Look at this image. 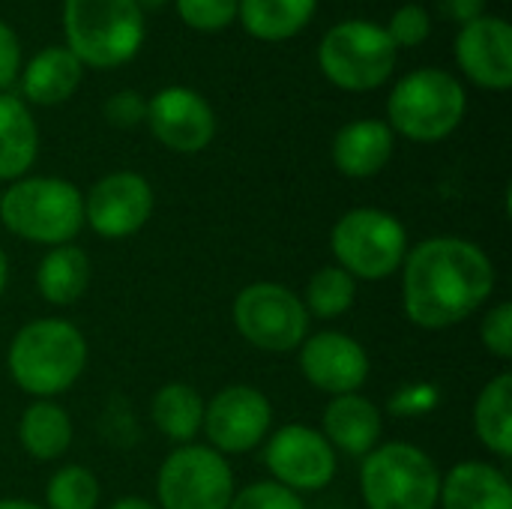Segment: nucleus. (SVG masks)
<instances>
[{
    "label": "nucleus",
    "mask_w": 512,
    "mask_h": 509,
    "mask_svg": "<svg viewBox=\"0 0 512 509\" xmlns=\"http://www.w3.org/2000/svg\"><path fill=\"white\" fill-rule=\"evenodd\" d=\"M396 54L399 48L381 24L354 18L327 30L318 48V63L336 87L366 93L393 75Z\"/></svg>",
    "instance_id": "obj_8"
},
{
    "label": "nucleus",
    "mask_w": 512,
    "mask_h": 509,
    "mask_svg": "<svg viewBox=\"0 0 512 509\" xmlns=\"http://www.w3.org/2000/svg\"><path fill=\"white\" fill-rule=\"evenodd\" d=\"M18 438L21 447L39 459V462H51L57 456H63L72 444V420L69 414L54 405V402H33L21 423H18Z\"/></svg>",
    "instance_id": "obj_26"
},
{
    "label": "nucleus",
    "mask_w": 512,
    "mask_h": 509,
    "mask_svg": "<svg viewBox=\"0 0 512 509\" xmlns=\"http://www.w3.org/2000/svg\"><path fill=\"white\" fill-rule=\"evenodd\" d=\"M405 315L423 330H444L474 315L495 291L489 255L462 237L423 240L402 261Z\"/></svg>",
    "instance_id": "obj_1"
},
{
    "label": "nucleus",
    "mask_w": 512,
    "mask_h": 509,
    "mask_svg": "<svg viewBox=\"0 0 512 509\" xmlns=\"http://www.w3.org/2000/svg\"><path fill=\"white\" fill-rule=\"evenodd\" d=\"M483 345L501 357L510 360L512 357V303H501L495 309H489V315L483 318Z\"/></svg>",
    "instance_id": "obj_33"
},
{
    "label": "nucleus",
    "mask_w": 512,
    "mask_h": 509,
    "mask_svg": "<svg viewBox=\"0 0 512 509\" xmlns=\"http://www.w3.org/2000/svg\"><path fill=\"white\" fill-rule=\"evenodd\" d=\"M153 213V189L135 171L102 177L84 198V222L108 240L129 237L147 225Z\"/></svg>",
    "instance_id": "obj_13"
},
{
    "label": "nucleus",
    "mask_w": 512,
    "mask_h": 509,
    "mask_svg": "<svg viewBox=\"0 0 512 509\" xmlns=\"http://www.w3.org/2000/svg\"><path fill=\"white\" fill-rule=\"evenodd\" d=\"M156 495L162 509H228L234 474L222 453L201 444H183L159 468Z\"/></svg>",
    "instance_id": "obj_10"
},
{
    "label": "nucleus",
    "mask_w": 512,
    "mask_h": 509,
    "mask_svg": "<svg viewBox=\"0 0 512 509\" xmlns=\"http://www.w3.org/2000/svg\"><path fill=\"white\" fill-rule=\"evenodd\" d=\"M177 12L189 27L213 33L237 18V0H177Z\"/></svg>",
    "instance_id": "obj_30"
},
{
    "label": "nucleus",
    "mask_w": 512,
    "mask_h": 509,
    "mask_svg": "<svg viewBox=\"0 0 512 509\" xmlns=\"http://www.w3.org/2000/svg\"><path fill=\"white\" fill-rule=\"evenodd\" d=\"M441 509H512L507 474L486 462H462L441 480Z\"/></svg>",
    "instance_id": "obj_19"
},
{
    "label": "nucleus",
    "mask_w": 512,
    "mask_h": 509,
    "mask_svg": "<svg viewBox=\"0 0 512 509\" xmlns=\"http://www.w3.org/2000/svg\"><path fill=\"white\" fill-rule=\"evenodd\" d=\"M150 414H153L156 429L168 441L183 447V444H192V438L204 426V399L189 384H180V381L177 384H165L153 396Z\"/></svg>",
    "instance_id": "obj_25"
},
{
    "label": "nucleus",
    "mask_w": 512,
    "mask_h": 509,
    "mask_svg": "<svg viewBox=\"0 0 512 509\" xmlns=\"http://www.w3.org/2000/svg\"><path fill=\"white\" fill-rule=\"evenodd\" d=\"M435 6L447 21H456L462 27L486 12V0H435Z\"/></svg>",
    "instance_id": "obj_36"
},
{
    "label": "nucleus",
    "mask_w": 512,
    "mask_h": 509,
    "mask_svg": "<svg viewBox=\"0 0 512 509\" xmlns=\"http://www.w3.org/2000/svg\"><path fill=\"white\" fill-rule=\"evenodd\" d=\"M474 429L486 450L498 459L512 456V375L504 372L492 378L474 405Z\"/></svg>",
    "instance_id": "obj_24"
},
{
    "label": "nucleus",
    "mask_w": 512,
    "mask_h": 509,
    "mask_svg": "<svg viewBox=\"0 0 512 509\" xmlns=\"http://www.w3.org/2000/svg\"><path fill=\"white\" fill-rule=\"evenodd\" d=\"M39 150V129L27 105L0 93V180H21Z\"/></svg>",
    "instance_id": "obj_21"
},
{
    "label": "nucleus",
    "mask_w": 512,
    "mask_h": 509,
    "mask_svg": "<svg viewBox=\"0 0 512 509\" xmlns=\"http://www.w3.org/2000/svg\"><path fill=\"white\" fill-rule=\"evenodd\" d=\"M0 509H45V507H36V504H30V501H18V498H6V501H0Z\"/></svg>",
    "instance_id": "obj_38"
},
{
    "label": "nucleus",
    "mask_w": 512,
    "mask_h": 509,
    "mask_svg": "<svg viewBox=\"0 0 512 509\" xmlns=\"http://www.w3.org/2000/svg\"><path fill=\"white\" fill-rule=\"evenodd\" d=\"M108 509H156L150 501H144V498H120V501H114Z\"/></svg>",
    "instance_id": "obj_37"
},
{
    "label": "nucleus",
    "mask_w": 512,
    "mask_h": 509,
    "mask_svg": "<svg viewBox=\"0 0 512 509\" xmlns=\"http://www.w3.org/2000/svg\"><path fill=\"white\" fill-rule=\"evenodd\" d=\"M318 0H237V18L264 42L297 36L315 15Z\"/></svg>",
    "instance_id": "obj_22"
},
{
    "label": "nucleus",
    "mask_w": 512,
    "mask_h": 509,
    "mask_svg": "<svg viewBox=\"0 0 512 509\" xmlns=\"http://www.w3.org/2000/svg\"><path fill=\"white\" fill-rule=\"evenodd\" d=\"M228 509H306L297 492L279 483H255L231 498Z\"/></svg>",
    "instance_id": "obj_31"
},
{
    "label": "nucleus",
    "mask_w": 512,
    "mask_h": 509,
    "mask_svg": "<svg viewBox=\"0 0 512 509\" xmlns=\"http://www.w3.org/2000/svg\"><path fill=\"white\" fill-rule=\"evenodd\" d=\"M360 492L369 509H435L441 474L420 447L396 441L363 459Z\"/></svg>",
    "instance_id": "obj_6"
},
{
    "label": "nucleus",
    "mask_w": 512,
    "mask_h": 509,
    "mask_svg": "<svg viewBox=\"0 0 512 509\" xmlns=\"http://www.w3.org/2000/svg\"><path fill=\"white\" fill-rule=\"evenodd\" d=\"M21 69V45L9 24L0 21V93H6Z\"/></svg>",
    "instance_id": "obj_35"
},
{
    "label": "nucleus",
    "mask_w": 512,
    "mask_h": 509,
    "mask_svg": "<svg viewBox=\"0 0 512 509\" xmlns=\"http://www.w3.org/2000/svg\"><path fill=\"white\" fill-rule=\"evenodd\" d=\"M0 222L21 240L66 246L84 225V198L69 180L21 177L0 195Z\"/></svg>",
    "instance_id": "obj_4"
},
{
    "label": "nucleus",
    "mask_w": 512,
    "mask_h": 509,
    "mask_svg": "<svg viewBox=\"0 0 512 509\" xmlns=\"http://www.w3.org/2000/svg\"><path fill=\"white\" fill-rule=\"evenodd\" d=\"M147 123L159 144L174 153H198L216 135V117L207 99L189 87H165L147 102Z\"/></svg>",
    "instance_id": "obj_14"
},
{
    "label": "nucleus",
    "mask_w": 512,
    "mask_h": 509,
    "mask_svg": "<svg viewBox=\"0 0 512 509\" xmlns=\"http://www.w3.org/2000/svg\"><path fill=\"white\" fill-rule=\"evenodd\" d=\"M45 504V509H96L99 480L81 465L60 468L45 489Z\"/></svg>",
    "instance_id": "obj_28"
},
{
    "label": "nucleus",
    "mask_w": 512,
    "mask_h": 509,
    "mask_svg": "<svg viewBox=\"0 0 512 509\" xmlns=\"http://www.w3.org/2000/svg\"><path fill=\"white\" fill-rule=\"evenodd\" d=\"M300 369L315 390L345 396L357 393L369 378V354L357 339L327 330L300 345Z\"/></svg>",
    "instance_id": "obj_15"
},
{
    "label": "nucleus",
    "mask_w": 512,
    "mask_h": 509,
    "mask_svg": "<svg viewBox=\"0 0 512 509\" xmlns=\"http://www.w3.org/2000/svg\"><path fill=\"white\" fill-rule=\"evenodd\" d=\"M387 36L393 39L396 48H417L429 39L432 33V18L423 6L417 3H405L393 12L390 24L384 27Z\"/></svg>",
    "instance_id": "obj_29"
},
{
    "label": "nucleus",
    "mask_w": 512,
    "mask_h": 509,
    "mask_svg": "<svg viewBox=\"0 0 512 509\" xmlns=\"http://www.w3.org/2000/svg\"><path fill=\"white\" fill-rule=\"evenodd\" d=\"M456 63L486 90L512 87V27L498 15H480L456 36Z\"/></svg>",
    "instance_id": "obj_16"
},
{
    "label": "nucleus",
    "mask_w": 512,
    "mask_h": 509,
    "mask_svg": "<svg viewBox=\"0 0 512 509\" xmlns=\"http://www.w3.org/2000/svg\"><path fill=\"white\" fill-rule=\"evenodd\" d=\"M465 108L468 96L456 75L444 69H417L393 87L387 99V126L411 141L435 144L459 129Z\"/></svg>",
    "instance_id": "obj_5"
},
{
    "label": "nucleus",
    "mask_w": 512,
    "mask_h": 509,
    "mask_svg": "<svg viewBox=\"0 0 512 509\" xmlns=\"http://www.w3.org/2000/svg\"><path fill=\"white\" fill-rule=\"evenodd\" d=\"M6 279H9V264H6V255L0 249V294L6 291Z\"/></svg>",
    "instance_id": "obj_39"
},
{
    "label": "nucleus",
    "mask_w": 512,
    "mask_h": 509,
    "mask_svg": "<svg viewBox=\"0 0 512 509\" xmlns=\"http://www.w3.org/2000/svg\"><path fill=\"white\" fill-rule=\"evenodd\" d=\"M393 129L384 120H354L333 138V162L345 177H375L393 159Z\"/></svg>",
    "instance_id": "obj_17"
},
{
    "label": "nucleus",
    "mask_w": 512,
    "mask_h": 509,
    "mask_svg": "<svg viewBox=\"0 0 512 509\" xmlns=\"http://www.w3.org/2000/svg\"><path fill=\"white\" fill-rule=\"evenodd\" d=\"M357 297V279L345 273L342 267H321L306 288V312L324 321H333L345 315L354 306Z\"/></svg>",
    "instance_id": "obj_27"
},
{
    "label": "nucleus",
    "mask_w": 512,
    "mask_h": 509,
    "mask_svg": "<svg viewBox=\"0 0 512 509\" xmlns=\"http://www.w3.org/2000/svg\"><path fill=\"white\" fill-rule=\"evenodd\" d=\"M330 246L339 261L336 267L354 279L375 282L393 276L402 267L408 255V231L387 210L357 207L333 225Z\"/></svg>",
    "instance_id": "obj_7"
},
{
    "label": "nucleus",
    "mask_w": 512,
    "mask_h": 509,
    "mask_svg": "<svg viewBox=\"0 0 512 509\" xmlns=\"http://www.w3.org/2000/svg\"><path fill=\"white\" fill-rule=\"evenodd\" d=\"M234 327L249 345L285 354L306 342L309 312L291 288L279 282H255L234 300Z\"/></svg>",
    "instance_id": "obj_9"
},
{
    "label": "nucleus",
    "mask_w": 512,
    "mask_h": 509,
    "mask_svg": "<svg viewBox=\"0 0 512 509\" xmlns=\"http://www.w3.org/2000/svg\"><path fill=\"white\" fill-rule=\"evenodd\" d=\"M87 366V342L69 321L42 318L24 324L9 345L12 381L39 399L66 393Z\"/></svg>",
    "instance_id": "obj_2"
},
{
    "label": "nucleus",
    "mask_w": 512,
    "mask_h": 509,
    "mask_svg": "<svg viewBox=\"0 0 512 509\" xmlns=\"http://www.w3.org/2000/svg\"><path fill=\"white\" fill-rule=\"evenodd\" d=\"M273 426L270 399L246 384L225 387L204 405V432L216 453H249Z\"/></svg>",
    "instance_id": "obj_11"
},
{
    "label": "nucleus",
    "mask_w": 512,
    "mask_h": 509,
    "mask_svg": "<svg viewBox=\"0 0 512 509\" xmlns=\"http://www.w3.org/2000/svg\"><path fill=\"white\" fill-rule=\"evenodd\" d=\"M264 465L279 486L291 492H318L336 477V450L309 426H285L270 438Z\"/></svg>",
    "instance_id": "obj_12"
},
{
    "label": "nucleus",
    "mask_w": 512,
    "mask_h": 509,
    "mask_svg": "<svg viewBox=\"0 0 512 509\" xmlns=\"http://www.w3.org/2000/svg\"><path fill=\"white\" fill-rule=\"evenodd\" d=\"M81 75H84V66L69 48H60V45L42 48L24 66L21 93L33 105H57V102H66L78 90Z\"/></svg>",
    "instance_id": "obj_20"
},
{
    "label": "nucleus",
    "mask_w": 512,
    "mask_h": 509,
    "mask_svg": "<svg viewBox=\"0 0 512 509\" xmlns=\"http://www.w3.org/2000/svg\"><path fill=\"white\" fill-rule=\"evenodd\" d=\"M90 282V261L87 252L66 243V246H54L36 270V288L39 294L51 303V306H72L75 300H81V294L87 291Z\"/></svg>",
    "instance_id": "obj_23"
},
{
    "label": "nucleus",
    "mask_w": 512,
    "mask_h": 509,
    "mask_svg": "<svg viewBox=\"0 0 512 509\" xmlns=\"http://www.w3.org/2000/svg\"><path fill=\"white\" fill-rule=\"evenodd\" d=\"M162 3H165V0H138V6H141V12H144V9H159Z\"/></svg>",
    "instance_id": "obj_40"
},
{
    "label": "nucleus",
    "mask_w": 512,
    "mask_h": 509,
    "mask_svg": "<svg viewBox=\"0 0 512 509\" xmlns=\"http://www.w3.org/2000/svg\"><path fill=\"white\" fill-rule=\"evenodd\" d=\"M324 438L348 456H369L381 438V411L360 393L336 396L324 411Z\"/></svg>",
    "instance_id": "obj_18"
},
{
    "label": "nucleus",
    "mask_w": 512,
    "mask_h": 509,
    "mask_svg": "<svg viewBox=\"0 0 512 509\" xmlns=\"http://www.w3.org/2000/svg\"><path fill=\"white\" fill-rule=\"evenodd\" d=\"M105 120L117 129H132L141 120H147V102L135 90H120L105 102Z\"/></svg>",
    "instance_id": "obj_34"
},
{
    "label": "nucleus",
    "mask_w": 512,
    "mask_h": 509,
    "mask_svg": "<svg viewBox=\"0 0 512 509\" xmlns=\"http://www.w3.org/2000/svg\"><path fill=\"white\" fill-rule=\"evenodd\" d=\"M441 402V390L435 384H405L396 396H390L387 408L393 417H426L438 408Z\"/></svg>",
    "instance_id": "obj_32"
},
{
    "label": "nucleus",
    "mask_w": 512,
    "mask_h": 509,
    "mask_svg": "<svg viewBox=\"0 0 512 509\" xmlns=\"http://www.w3.org/2000/svg\"><path fill=\"white\" fill-rule=\"evenodd\" d=\"M63 27L69 51L81 66L117 69L144 42V12L138 0H66Z\"/></svg>",
    "instance_id": "obj_3"
}]
</instances>
